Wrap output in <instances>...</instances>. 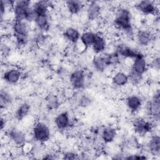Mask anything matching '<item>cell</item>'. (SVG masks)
<instances>
[{
  "label": "cell",
  "instance_id": "cell-22",
  "mask_svg": "<svg viewBox=\"0 0 160 160\" xmlns=\"http://www.w3.org/2000/svg\"><path fill=\"white\" fill-rule=\"evenodd\" d=\"M147 147L149 151L153 155H159L160 152V137L158 134H154L150 137Z\"/></svg>",
  "mask_w": 160,
  "mask_h": 160
},
{
  "label": "cell",
  "instance_id": "cell-4",
  "mask_svg": "<svg viewBox=\"0 0 160 160\" xmlns=\"http://www.w3.org/2000/svg\"><path fill=\"white\" fill-rule=\"evenodd\" d=\"M155 123L152 120H147L144 118L138 117L132 121V128L138 135L145 136L154 130Z\"/></svg>",
  "mask_w": 160,
  "mask_h": 160
},
{
  "label": "cell",
  "instance_id": "cell-19",
  "mask_svg": "<svg viewBox=\"0 0 160 160\" xmlns=\"http://www.w3.org/2000/svg\"><path fill=\"white\" fill-rule=\"evenodd\" d=\"M64 38L72 44H77L80 39L81 33L79 31L74 27H68L63 32Z\"/></svg>",
  "mask_w": 160,
  "mask_h": 160
},
{
  "label": "cell",
  "instance_id": "cell-32",
  "mask_svg": "<svg viewBox=\"0 0 160 160\" xmlns=\"http://www.w3.org/2000/svg\"><path fill=\"white\" fill-rule=\"evenodd\" d=\"M62 156L63 159H75L78 158V154L73 151H67Z\"/></svg>",
  "mask_w": 160,
  "mask_h": 160
},
{
  "label": "cell",
  "instance_id": "cell-26",
  "mask_svg": "<svg viewBox=\"0 0 160 160\" xmlns=\"http://www.w3.org/2000/svg\"><path fill=\"white\" fill-rule=\"evenodd\" d=\"M31 106L27 102L21 103L16 108L14 112V117L16 120L21 121L24 119L30 112Z\"/></svg>",
  "mask_w": 160,
  "mask_h": 160
},
{
  "label": "cell",
  "instance_id": "cell-28",
  "mask_svg": "<svg viewBox=\"0 0 160 160\" xmlns=\"http://www.w3.org/2000/svg\"><path fill=\"white\" fill-rule=\"evenodd\" d=\"M46 104L47 108L50 111L57 109L61 104L59 97L54 94H49L46 98Z\"/></svg>",
  "mask_w": 160,
  "mask_h": 160
},
{
  "label": "cell",
  "instance_id": "cell-31",
  "mask_svg": "<svg viewBox=\"0 0 160 160\" xmlns=\"http://www.w3.org/2000/svg\"><path fill=\"white\" fill-rule=\"evenodd\" d=\"M92 101V100L90 96L84 94L79 98L78 100V104L82 108H87L91 104Z\"/></svg>",
  "mask_w": 160,
  "mask_h": 160
},
{
  "label": "cell",
  "instance_id": "cell-21",
  "mask_svg": "<svg viewBox=\"0 0 160 160\" xmlns=\"http://www.w3.org/2000/svg\"><path fill=\"white\" fill-rule=\"evenodd\" d=\"M92 66L98 72H103L108 68L104 54H96L92 59Z\"/></svg>",
  "mask_w": 160,
  "mask_h": 160
},
{
  "label": "cell",
  "instance_id": "cell-2",
  "mask_svg": "<svg viewBox=\"0 0 160 160\" xmlns=\"http://www.w3.org/2000/svg\"><path fill=\"white\" fill-rule=\"evenodd\" d=\"M12 31L17 47L21 48L27 45L29 41V28L26 21L14 20L12 24Z\"/></svg>",
  "mask_w": 160,
  "mask_h": 160
},
{
  "label": "cell",
  "instance_id": "cell-7",
  "mask_svg": "<svg viewBox=\"0 0 160 160\" xmlns=\"http://www.w3.org/2000/svg\"><path fill=\"white\" fill-rule=\"evenodd\" d=\"M114 51L116 52L121 58L131 59L132 60L143 54L139 50L129 46L124 43L118 44Z\"/></svg>",
  "mask_w": 160,
  "mask_h": 160
},
{
  "label": "cell",
  "instance_id": "cell-10",
  "mask_svg": "<svg viewBox=\"0 0 160 160\" xmlns=\"http://www.w3.org/2000/svg\"><path fill=\"white\" fill-rule=\"evenodd\" d=\"M8 137L10 141L16 148L24 146L26 142L27 137L26 133L17 128H12L8 132Z\"/></svg>",
  "mask_w": 160,
  "mask_h": 160
},
{
  "label": "cell",
  "instance_id": "cell-16",
  "mask_svg": "<svg viewBox=\"0 0 160 160\" xmlns=\"http://www.w3.org/2000/svg\"><path fill=\"white\" fill-rule=\"evenodd\" d=\"M107 41L104 36L99 33H96V38L91 47L93 52L96 54H103L107 48Z\"/></svg>",
  "mask_w": 160,
  "mask_h": 160
},
{
  "label": "cell",
  "instance_id": "cell-13",
  "mask_svg": "<svg viewBox=\"0 0 160 160\" xmlns=\"http://www.w3.org/2000/svg\"><path fill=\"white\" fill-rule=\"evenodd\" d=\"M54 125L59 131L67 129L71 124V118L68 111H62L59 112L54 118Z\"/></svg>",
  "mask_w": 160,
  "mask_h": 160
},
{
  "label": "cell",
  "instance_id": "cell-6",
  "mask_svg": "<svg viewBox=\"0 0 160 160\" xmlns=\"http://www.w3.org/2000/svg\"><path fill=\"white\" fill-rule=\"evenodd\" d=\"M31 6V2L28 0L15 1L12 8L14 20L26 21L28 13Z\"/></svg>",
  "mask_w": 160,
  "mask_h": 160
},
{
  "label": "cell",
  "instance_id": "cell-17",
  "mask_svg": "<svg viewBox=\"0 0 160 160\" xmlns=\"http://www.w3.org/2000/svg\"><path fill=\"white\" fill-rule=\"evenodd\" d=\"M101 12L100 4L95 1L90 2L86 8V16L89 21H94L99 18Z\"/></svg>",
  "mask_w": 160,
  "mask_h": 160
},
{
  "label": "cell",
  "instance_id": "cell-12",
  "mask_svg": "<svg viewBox=\"0 0 160 160\" xmlns=\"http://www.w3.org/2000/svg\"><path fill=\"white\" fill-rule=\"evenodd\" d=\"M138 43L141 46H149L155 38L154 34L149 29H141L134 35Z\"/></svg>",
  "mask_w": 160,
  "mask_h": 160
},
{
  "label": "cell",
  "instance_id": "cell-33",
  "mask_svg": "<svg viewBox=\"0 0 160 160\" xmlns=\"http://www.w3.org/2000/svg\"><path fill=\"white\" fill-rule=\"evenodd\" d=\"M148 158L146 155L141 154H136L132 155H128L126 157H124V159H147Z\"/></svg>",
  "mask_w": 160,
  "mask_h": 160
},
{
  "label": "cell",
  "instance_id": "cell-9",
  "mask_svg": "<svg viewBox=\"0 0 160 160\" xmlns=\"http://www.w3.org/2000/svg\"><path fill=\"white\" fill-rule=\"evenodd\" d=\"M69 81L73 89L79 90L82 89L86 82L85 72L81 69L74 70L70 74Z\"/></svg>",
  "mask_w": 160,
  "mask_h": 160
},
{
  "label": "cell",
  "instance_id": "cell-34",
  "mask_svg": "<svg viewBox=\"0 0 160 160\" xmlns=\"http://www.w3.org/2000/svg\"><path fill=\"white\" fill-rule=\"evenodd\" d=\"M151 66L154 68L156 70L158 71L159 69V67H160V60H159V58L156 57L151 62Z\"/></svg>",
  "mask_w": 160,
  "mask_h": 160
},
{
  "label": "cell",
  "instance_id": "cell-20",
  "mask_svg": "<svg viewBox=\"0 0 160 160\" xmlns=\"http://www.w3.org/2000/svg\"><path fill=\"white\" fill-rule=\"evenodd\" d=\"M111 81L114 86L124 87L129 82L128 74L122 71H116L112 76Z\"/></svg>",
  "mask_w": 160,
  "mask_h": 160
},
{
  "label": "cell",
  "instance_id": "cell-23",
  "mask_svg": "<svg viewBox=\"0 0 160 160\" xmlns=\"http://www.w3.org/2000/svg\"><path fill=\"white\" fill-rule=\"evenodd\" d=\"M96 33L91 31H86L81 34L79 41L85 49L91 48L96 38Z\"/></svg>",
  "mask_w": 160,
  "mask_h": 160
},
{
  "label": "cell",
  "instance_id": "cell-11",
  "mask_svg": "<svg viewBox=\"0 0 160 160\" xmlns=\"http://www.w3.org/2000/svg\"><path fill=\"white\" fill-rule=\"evenodd\" d=\"M148 68V63L144 54L134 59L131 66L130 72L143 76Z\"/></svg>",
  "mask_w": 160,
  "mask_h": 160
},
{
  "label": "cell",
  "instance_id": "cell-25",
  "mask_svg": "<svg viewBox=\"0 0 160 160\" xmlns=\"http://www.w3.org/2000/svg\"><path fill=\"white\" fill-rule=\"evenodd\" d=\"M34 22L38 29L42 32H45L48 31L50 28V23L48 14L36 16Z\"/></svg>",
  "mask_w": 160,
  "mask_h": 160
},
{
  "label": "cell",
  "instance_id": "cell-35",
  "mask_svg": "<svg viewBox=\"0 0 160 160\" xmlns=\"http://www.w3.org/2000/svg\"><path fill=\"white\" fill-rule=\"evenodd\" d=\"M10 51H11V49L7 44H2V46H1V53H2V56L3 55H4L5 56H8L9 54Z\"/></svg>",
  "mask_w": 160,
  "mask_h": 160
},
{
  "label": "cell",
  "instance_id": "cell-24",
  "mask_svg": "<svg viewBox=\"0 0 160 160\" xmlns=\"http://www.w3.org/2000/svg\"><path fill=\"white\" fill-rule=\"evenodd\" d=\"M50 2L46 1H39L35 2L32 5V9L36 16L40 15L48 14L49 8H50Z\"/></svg>",
  "mask_w": 160,
  "mask_h": 160
},
{
  "label": "cell",
  "instance_id": "cell-14",
  "mask_svg": "<svg viewBox=\"0 0 160 160\" xmlns=\"http://www.w3.org/2000/svg\"><path fill=\"white\" fill-rule=\"evenodd\" d=\"M22 76L21 71L16 68H11L6 70L2 74L3 80L9 84L18 83Z\"/></svg>",
  "mask_w": 160,
  "mask_h": 160
},
{
  "label": "cell",
  "instance_id": "cell-27",
  "mask_svg": "<svg viewBox=\"0 0 160 160\" xmlns=\"http://www.w3.org/2000/svg\"><path fill=\"white\" fill-rule=\"evenodd\" d=\"M66 8L72 15L78 14L83 9L84 4L82 2L76 0H69L66 1Z\"/></svg>",
  "mask_w": 160,
  "mask_h": 160
},
{
  "label": "cell",
  "instance_id": "cell-1",
  "mask_svg": "<svg viewBox=\"0 0 160 160\" xmlns=\"http://www.w3.org/2000/svg\"><path fill=\"white\" fill-rule=\"evenodd\" d=\"M114 26L129 38H134L135 32L132 24V14L127 8H119L113 20Z\"/></svg>",
  "mask_w": 160,
  "mask_h": 160
},
{
  "label": "cell",
  "instance_id": "cell-3",
  "mask_svg": "<svg viewBox=\"0 0 160 160\" xmlns=\"http://www.w3.org/2000/svg\"><path fill=\"white\" fill-rule=\"evenodd\" d=\"M31 134L34 141L39 143H44L51 138V129L46 122L37 121L33 125Z\"/></svg>",
  "mask_w": 160,
  "mask_h": 160
},
{
  "label": "cell",
  "instance_id": "cell-30",
  "mask_svg": "<svg viewBox=\"0 0 160 160\" xmlns=\"http://www.w3.org/2000/svg\"><path fill=\"white\" fill-rule=\"evenodd\" d=\"M105 59L106 61V64L108 67H115L120 64L121 57L119 54L114 51L110 53L105 54Z\"/></svg>",
  "mask_w": 160,
  "mask_h": 160
},
{
  "label": "cell",
  "instance_id": "cell-5",
  "mask_svg": "<svg viewBox=\"0 0 160 160\" xmlns=\"http://www.w3.org/2000/svg\"><path fill=\"white\" fill-rule=\"evenodd\" d=\"M146 109L153 121L158 122L160 117V92L157 89L146 104Z\"/></svg>",
  "mask_w": 160,
  "mask_h": 160
},
{
  "label": "cell",
  "instance_id": "cell-36",
  "mask_svg": "<svg viewBox=\"0 0 160 160\" xmlns=\"http://www.w3.org/2000/svg\"><path fill=\"white\" fill-rule=\"evenodd\" d=\"M6 125V119H5V118H3L2 116L1 118V121H0V128L1 131H2L5 128Z\"/></svg>",
  "mask_w": 160,
  "mask_h": 160
},
{
  "label": "cell",
  "instance_id": "cell-37",
  "mask_svg": "<svg viewBox=\"0 0 160 160\" xmlns=\"http://www.w3.org/2000/svg\"><path fill=\"white\" fill-rule=\"evenodd\" d=\"M42 159H55V156H54V155L49 153V154H44V157L42 158Z\"/></svg>",
  "mask_w": 160,
  "mask_h": 160
},
{
  "label": "cell",
  "instance_id": "cell-15",
  "mask_svg": "<svg viewBox=\"0 0 160 160\" xmlns=\"http://www.w3.org/2000/svg\"><path fill=\"white\" fill-rule=\"evenodd\" d=\"M142 99L138 94H130L126 98V104L128 109L132 113L138 112L142 106Z\"/></svg>",
  "mask_w": 160,
  "mask_h": 160
},
{
  "label": "cell",
  "instance_id": "cell-29",
  "mask_svg": "<svg viewBox=\"0 0 160 160\" xmlns=\"http://www.w3.org/2000/svg\"><path fill=\"white\" fill-rule=\"evenodd\" d=\"M12 102V97L11 94L6 90L2 89L0 92V106L1 109H6Z\"/></svg>",
  "mask_w": 160,
  "mask_h": 160
},
{
  "label": "cell",
  "instance_id": "cell-8",
  "mask_svg": "<svg viewBox=\"0 0 160 160\" xmlns=\"http://www.w3.org/2000/svg\"><path fill=\"white\" fill-rule=\"evenodd\" d=\"M136 9L144 15L158 16L159 8L155 2L149 0L139 1L136 4Z\"/></svg>",
  "mask_w": 160,
  "mask_h": 160
},
{
  "label": "cell",
  "instance_id": "cell-18",
  "mask_svg": "<svg viewBox=\"0 0 160 160\" xmlns=\"http://www.w3.org/2000/svg\"><path fill=\"white\" fill-rule=\"evenodd\" d=\"M118 132L115 128L108 126L102 128L101 132V140L106 144H109L114 141Z\"/></svg>",
  "mask_w": 160,
  "mask_h": 160
}]
</instances>
